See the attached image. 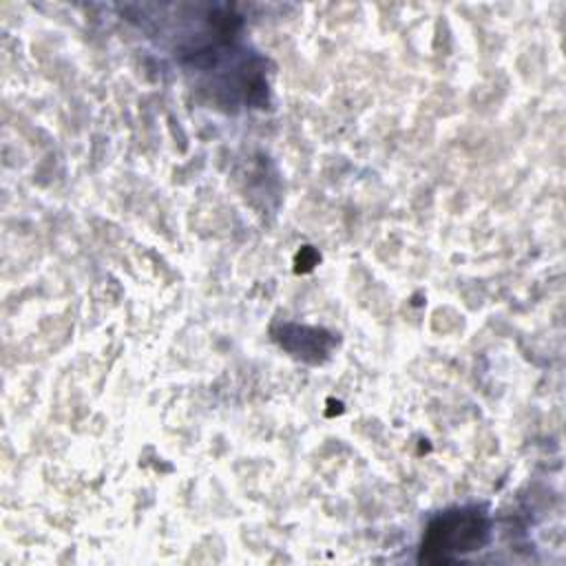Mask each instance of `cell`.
I'll return each mask as SVG.
<instances>
[{
    "label": "cell",
    "instance_id": "1",
    "mask_svg": "<svg viewBox=\"0 0 566 566\" xmlns=\"http://www.w3.org/2000/svg\"><path fill=\"white\" fill-rule=\"evenodd\" d=\"M486 542V522L475 511H455L438 517L422 542L420 562L444 564L464 553L478 551Z\"/></svg>",
    "mask_w": 566,
    "mask_h": 566
}]
</instances>
